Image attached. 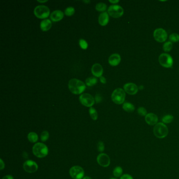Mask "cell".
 Here are the masks:
<instances>
[{
	"instance_id": "8",
	"label": "cell",
	"mask_w": 179,
	"mask_h": 179,
	"mask_svg": "<svg viewBox=\"0 0 179 179\" xmlns=\"http://www.w3.org/2000/svg\"><path fill=\"white\" fill-rule=\"evenodd\" d=\"M69 174L71 177L74 179H83L85 172L80 166H74L71 167L69 170Z\"/></svg>"
},
{
	"instance_id": "6",
	"label": "cell",
	"mask_w": 179,
	"mask_h": 179,
	"mask_svg": "<svg viewBox=\"0 0 179 179\" xmlns=\"http://www.w3.org/2000/svg\"><path fill=\"white\" fill-rule=\"evenodd\" d=\"M160 64L165 68H171L173 66L172 57L168 54L162 53L159 57Z\"/></svg>"
},
{
	"instance_id": "3",
	"label": "cell",
	"mask_w": 179,
	"mask_h": 179,
	"mask_svg": "<svg viewBox=\"0 0 179 179\" xmlns=\"http://www.w3.org/2000/svg\"><path fill=\"white\" fill-rule=\"evenodd\" d=\"M154 134L156 137L159 139H163L167 136L169 130L167 126L162 122L157 123L154 127Z\"/></svg>"
},
{
	"instance_id": "16",
	"label": "cell",
	"mask_w": 179,
	"mask_h": 179,
	"mask_svg": "<svg viewBox=\"0 0 179 179\" xmlns=\"http://www.w3.org/2000/svg\"><path fill=\"white\" fill-rule=\"evenodd\" d=\"M121 61V57L118 54H113L109 57L108 62L111 66H116Z\"/></svg>"
},
{
	"instance_id": "28",
	"label": "cell",
	"mask_w": 179,
	"mask_h": 179,
	"mask_svg": "<svg viewBox=\"0 0 179 179\" xmlns=\"http://www.w3.org/2000/svg\"><path fill=\"white\" fill-rule=\"evenodd\" d=\"M75 8L71 6H69L65 9V14L66 15L71 16L75 13Z\"/></svg>"
},
{
	"instance_id": "22",
	"label": "cell",
	"mask_w": 179,
	"mask_h": 179,
	"mask_svg": "<svg viewBox=\"0 0 179 179\" xmlns=\"http://www.w3.org/2000/svg\"><path fill=\"white\" fill-rule=\"evenodd\" d=\"M97 83V79L96 77H91L87 78L86 80V84L88 86H93Z\"/></svg>"
},
{
	"instance_id": "42",
	"label": "cell",
	"mask_w": 179,
	"mask_h": 179,
	"mask_svg": "<svg viewBox=\"0 0 179 179\" xmlns=\"http://www.w3.org/2000/svg\"><path fill=\"white\" fill-rule=\"evenodd\" d=\"M83 2H84V3H90L91 1H83Z\"/></svg>"
},
{
	"instance_id": "32",
	"label": "cell",
	"mask_w": 179,
	"mask_h": 179,
	"mask_svg": "<svg viewBox=\"0 0 179 179\" xmlns=\"http://www.w3.org/2000/svg\"><path fill=\"white\" fill-rule=\"evenodd\" d=\"M79 44L81 48L83 49H86L88 46L87 42L83 39H81L79 41Z\"/></svg>"
},
{
	"instance_id": "1",
	"label": "cell",
	"mask_w": 179,
	"mask_h": 179,
	"mask_svg": "<svg viewBox=\"0 0 179 179\" xmlns=\"http://www.w3.org/2000/svg\"><path fill=\"white\" fill-rule=\"evenodd\" d=\"M68 88L71 93L79 94L83 93L86 89V85L82 81L78 79H71L68 83Z\"/></svg>"
},
{
	"instance_id": "2",
	"label": "cell",
	"mask_w": 179,
	"mask_h": 179,
	"mask_svg": "<svg viewBox=\"0 0 179 179\" xmlns=\"http://www.w3.org/2000/svg\"><path fill=\"white\" fill-rule=\"evenodd\" d=\"M33 153L34 154L39 158L45 157L48 154V149L45 144L38 142L33 147Z\"/></svg>"
},
{
	"instance_id": "14",
	"label": "cell",
	"mask_w": 179,
	"mask_h": 179,
	"mask_svg": "<svg viewBox=\"0 0 179 179\" xmlns=\"http://www.w3.org/2000/svg\"><path fill=\"white\" fill-rule=\"evenodd\" d=\"M91 73L95 77H101L103 74V68L102 66L98 63L94 64L91 67Z\"/></svg>"
},
{
	"instance_id": "36",
	"label": "cell",
	"mask_w": 179,
	"mask_h": 179,
	"mask_svg": "<svg viewBox=\"0 0 179 179\" xmlns=\"http://www.w3.org/2000/svg\"><path fill=\"white\" fill-rule=\"evenodd\" d=\"M0 165H1L0 166V169L1 170H2L5 167V164H4V162L2 159L0 160Z\"/></svg>"
},
{
	"instance_id": "29",
	"label": "cell",
	"mask_w": 179,
	"mask_h": 179,
	"mask_svg": "<svg viewBox=\"0 0 179 179\" xmlns=\"http://www.w3.org/2000/svg\"><path fill=\"white\" fill-rule=\"evenodd\" d=\"M169 39L170 41L177 43L179 41V35L177 33H172L170 35Z\"/></svg>"
},
{
	"instance_id": "27",
	"label": "cell",
	"mask_w": 179,
	"mask_h": 179,
	"mask_svg": "<svg viewBox=\"0 0 179 179\" xmlns=\"http://www.w3.org/2000/svg\"><path fill=\"white\" fill-rule=\"evenodd\" d=\"M107 8L106 4L104 3H99L96 5V10L99 12H103L106 11Z\"/></svg>"
},
{
	"instance_id": "13",
	"label": "cell",
	"mask_w": 179,
	"mask_h": 179,
	"mask_svg": "<svg viewBox=\"0 0 179 179\" xmlns=\"http://www.w3.org/2000/svg\"><path fill=\"white\" fill-rule=\"evenodd\" d=\"M124 89L126 93L130 95H134L138 93L139 88L135 84L129 83L124 84Z\"/></svg>"
},
{
	"instance_id": "41",
	"label": "cell",
	"mask_w": 179,
	"mask_h": 179,
	"mask_svg": "<svg viewBox=\"0 0 179 179\" xmlns=\"http://www.w3.org/2000/svg\"><path fill=\"white\" fill-rule=\"evenodd\" d=\"M83 179H91V178L89 177H83Z\"/></svg>"
},
{
	"instance_id": "17",
	"label": "cell",
	"mask_w": 179,
	"mask_h": 179,
	"mask_svg": "<svg viewBox=\"0 0 179 179\" xmlns=\"http://www.w3.org/2000/svg\"><path fill=\"white\" fill-rule=\"evenodd\" d=\"M50 18L53 22H58L63 19L64 13L60 10H56L51 13L50 15Z\"/></svg>"
},
{
	"instance_id": "40",
	"label": "cell",
	"mask_w": 179,
	"mask_h": 179,
	"mask_svg": "<svg viewBox=\"0 0 179 179\" xmlns=\"http://www.w3.org/2000/svg\"><path fill=\"white\" fill-rule=\"evenodd\" d=\"M38 1L39 3H45V2H47V0H45V1Z\"/></svg>"
},
{
	"instance_id": "24",
	"label": "cell",
	"mask_w": 179,
	"mask_h": 179,
	"mask_svg": "<svg viewBox=\"0 0 179 179\" xmlns=\"http://www.w3.org/2000/svg\"><path fill=\"white\" fill-rule=\"evenodd\" d=\"M122 173H123V170L122 168L119 166L115 167L113 171L114 175L116 177H121L122 175Z\"/></svg>"
},
{
	"instance_id": "18",
	"label": "cell",
	"mask_w": 179,
	"mask_h": 179,
	"mask_svg": "<svg viewBox=\"0 0 179 179\" xmlns=\"http://www.w3.org/2000/svg\"><path fill=\"white\" fill-rule=\"evenodd\" d=\"M109 21V14L107 12H102L99 16L98 22L101 25L103 26L106 25L108 23Z\"/></svg>"
},
{
	"instance_id": "4",
	"label": "cell",
	"mask_w": 179,
	"mask_h": 179,
	"mask_svg": "<svg viewBox=\"0 0 179 179\" xmlns=\"http://www.w3.org/2000/svg\"><path fill=\"white\" fill-rule=\"evenodd\" d=\"M126 98V93L124 89L118 88L114 90L111 94L112 101L117 104H122Z\"/></svg>"
},
{
	"instance_id": "20",
	"label": "cell",
	"mask_w": 179,
	"mask_h": 179,
	"mask_svg": "<svg viewBox=\"0 0 179 179\" xmlns=\"http://www.w3.org/2000/svg\"><path fill=\"white\" fill-rule=\"evenodd\" d=\"M122 108L127 112H132L135 109L134 105L130 102H124L122 105Z\"/></svg>"
},
{
	"instance_id": "5",
	"label": "cell",
	"mask_w": 179,
	"mask_h": 179,
	"mask_svg": "<svg viewBox=\"0 0 179 179\" xmlns=\"http://www.w3.org/2000/svg\"><path fill=\"white\" fill-rule=\"evenodd\" d=\"M34 13L37 18L44 19L49 16L50 10L49 8L45 5H38L34 8Z\"/></svg>"
},
{
	"instance_id": "34",
	"label": "cell",
	"mask_w": 179,
	"mask_h": 179,
	"mask_svg": "<svg viewBox=\"0 0 179 179\" xmlns=\"http://www.w3.org/2000/svg\"><path fill=\"white\" fill-rule=\"evenodd\" d=\"M120 179H134L131 175L128 174H124L120 177Z\"/></svg>"
},
{
	"instance_id": "21",
	"label": "cell",
	"mask_w": 179,
	"mask_h": 179,
	"mask_svg": "<svg viewBox=\"0 0 179 179\" xmlns=\"http://www.w3.org/2000/svg\"><path fill=\"white\" fill-rule=\"evenodd\" d=\"M28 140L31 143H35L38 139V135L35 132H31L28 134Z\"/></svg>"
},
{
	"instance_id": "23",
	"label": "cell",
	"mask_w": 179,
	"mask_h": 179,
	"mask_svg": "<svg viewBox=\"0 0 179 179\" xmlns=\"http://www.w3.org/2000/svg\"><path fill=\"white\" fill-rule=\"evenodd\" d=\"M174 117L171 114H167L162 118V121L164 124H170L173 121Z\"/></svg>"
},
{
	"instance_id": "10",
	"label": "cell",
	"mask_w": 179,
	"mask_h": 179,
	"mask_svg": "<svg viewBox=\"0 0 179 179\" xmlns=\"http://www.w3.org/2000/svg\"><path fill=\"white\" fill-rule=\"evenodd\" d=\"M154 37L156 41L159 43H162L167 39V33L162 28H157L154 31Z\"/></svg>"
},
{
	"instance_id": "7",
	"label": "cell",
	"mask_w": 179,
	"mask_h": 179,
	"mask_svg": "<svg viewBox=\"0 0 179 179\" xmlns=\"http://www.w3.org/2000/svg\"><path fill=\"white\" fill-rule=\"evenodd\" d=\"M124 13L123 8L118 5H112L108 9V13L114 18H119L122 16Z\"/></svg>"
},
{
	"instance_id": "25",
	"label": "cell",
	"mask_w": 179,
	"mask_h": 179,
	"mask_svg": "<svg viewBox=\"0 0 179 179\" xmlns=\"http://www.w3.org/2000/svg\"><path fill=\"white\" fill-rule=\"evenodd\" d=\"M89 113L93 120H96L98 119V114L96 110L94 108H93L92 107H91L89 109Z\"/></svg>"
},
{
	"instance_id": "12",
	"label": "cell",
	"mask_w": 179,
	"mask_h": 179,
	"mask_svg": "<svg viewBox=\"0 0 179 179\" xmlns=\"http://www.w3.org/2000/svg\"><path fill=\"white\" fill-rule=\"evenodd\" d=\"M97 161L99 164L103 167H108L110 165V157L106 154H99L97 157Z\"/></svg>"
},
{
	"instance_id": "33",
	"label": "cell",
	"mask_w": 179,
	"mask_h": 179,
	"mask_svg": "<svg viewBox=\"0 0 179 179\" xmlns=\"http://www.w3.org/2000/svg\"><path fill=\"white\" fill-rule=\"evenodd\" d=\"M97 149L100 152H102L104 151V144L102 141H99L98 143L97 144Z\"/></svg>"
},
{
	"instance_id": "35",
	"label": "cell",
	"mask_w": 179,
	"mask_h": 179,
	"mask_svg": "<svg viewBox=\"0 0 179 179\" xmlns=\"http://www.w3.org/2000/svg\"><path fill=\"white\" fill-rule=\"evenodd\" d=\"M102 97L101 96L100 94H96V96H95V101H96L97 103H99L102 101Z\"/></svg>"
},
{
	"instance_id": "9",
	"label": "cell",
	"mask_w": 179,
	"mask_h": 179,
	"mask_svg": "<svg viewBox=\"0 0 179 179\" xmlns=\"http://www.w3.org/2000/svg\"><path fill=\"white\" fill-rule=\"evenodd\" d=\"M79 100L81 104L87 107H91L94 104V99L91 94H81Z\"/></svg>"
},
{
	"instance_id": "43",
	"label": "cell",
	"mask_w": 179,
	"mask_h": 179,
	"mask_svg": "<svg viewBox=\"0 0 179 179\" xmlns=\"http://www.w3.org/2000/svg\"><path fill=\"white\" fill-rule=\"evenodd\" d=\"M115 179V178H111V179Z\"/></svg>"
},
{
	"instance_id": "37",
	"label": "cell",
	"mask_w": 179,
	"mask_h": 179,
	"mask_svg": "<svg viewBox=\"0 0 179 179\" xmlns=\"http://www.w3.org/2000/svg\"><path fill=\"white\" fill-rule=\"evenodd\" d=\"M100 81H101V83H102L104 84L106 83V79L103 76L100 77Z\"/></svg>"
},
{
	"instance_id": "30",
	"label": "cell",
	"mask_w": 179,
	"mask_h": 179,
	"mask_svg": "<svg viewBox=\"0 0 179 179\" xmlns=\"http://www.w3.org/2000/svg\"><path fill=\"white\" fill-rule=\"evenodd\" d=\"M49 137V132H48L47 131H44L41 132V139L42 141L45 142L48 139Z\"/></svg>"
},
{
	"instance_id": "39",
	"label": "cell",
	"mask_w": 179,
	"mask_h": 179,
	"mask_svg": "<svg viewBox=\"0 0 179 179\" xmlns=\"http://www.w3.org/2000/svg\"><path fill=\"white\" fill-rule=\"evenodd\" d=\"M109 1L111 3H112V4H116V3L119 2V1H118V0H114V1H113V0H109Z\"/></svg>"
},
{
	"instance_id": "26",
	"label": "cell",
	"mask_w": 179,
	"mask_h": 179,
	"mask_svg": "<svg viewBox=\"0 0 179 179\" xmlns=\"http://www.w3.org/2000/svg\"><path fill=\"white\" fill-rule=\"evenodd\" d=\"M173 48V44L171 41H168L165 42L163 45V49L165 52H169L171 51Z\"/></svg>"
},
{
	"instance_id": "11",
	"label": "cell",
	"mask_w": 179,
	"mask_h": 179,
	"mask_svg": "<svg viewBox=\"0 0 179 179\" xmlns=\"http://www.w3.org/2000/svg\"><path fill=\"white\" fill-rule=\"evenodd\" d=\"M24 170L28 173H32L37 171L38 167L35 162L32 160H28L23 164Z\"/></svg>"
},
{
	"instance_id": "31",
	"label": "cell",
	"mask_w": 179,
	"mask_h": 179,
	"mask_svg": "<svg viewBox=\"0 0 179 179\" xmlns=\"http://www.w3.org/2000/svg\"><path fill=\"white\" fill-rule=\"evenodd\" d=\"M137 112H138V114H139L140 116H146V115L148 114L146 108H144V107H139L138 109Z\"/></svg>"
},
{
	"instance_id": "38",
	"label": "cell",
	"mask_w": 179,
	"mask_h": 179,
	"mask_svg": "<svg viewBox=\"0 0 179 179\" xmlns=\"http://www.w3.org/2000/svg\"><path fill=\"white\" fill-rule=\"evenodd\" d=\"M2 179H14L12 175H8L5 176L2 178Z\"/></svg>"
},
{
	"instance_id": "15",
	"label": "cell",
	"mask_w": 179,
	"mask_h": 179,
	"mask_svg": "<svg viewBox=\"0 0 179 179\" xmlns=\"http://www.w3.org/2000/svg\"><path fill=\"white\" fill-rule=\"evenodd\" d=\"M145 121L149 125L154 126L157 124L158 117L154 113H149L145 116Z\"/></svg>"
},
{
	"instance_id": "19",
	"label": "cell",
	"mask_w": 179,
	"mask_h": 179,
	"mask_svg": "<svg viewBox=\"0 0 179 179\" xmlns=\"http://www.w3.org/2000/svg\"><path fill=\"white\" fill-rule=\"evenodd\" d=\"M51 25L52 23L51 20L49 19H45L41 22L40 27L42 31H47L51 29Z\"/></svg>"
}]
</instances>
